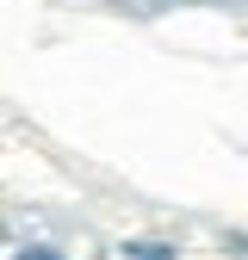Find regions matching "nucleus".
I'll return each mask as SVG.
<instances>
[{
  "label": "nucleus",
  "mask_w": 248,
  "mask_h": 260,
  "mask_svg": "<svg viewBox=\"0 0 248 260\" xmlns=\"http://www.w3.org/2000/svg\"><path fill=\"white\" fill-rule=\"evenodd\" d=\"M13 260H62V254H50V248H25V254H13Z\"/></svg>",
  "instance_id": "2"
},
{
  "label": "nucleus",
  "mask_w": 248,
  "mask_h": 260,
  "mask_svg": "<svg viewBox=\"0 0 248 260\" xmlns=\"http://www.w3.org/2000/svg\"><path fill=\"white\" fill-rule=\"evenodd\" d=\"M124 254L131 260H174V248H162V242H124Z\"/></svg>",
  "instance_id": "1"
}]
</instances>
